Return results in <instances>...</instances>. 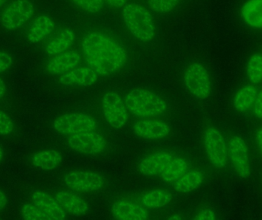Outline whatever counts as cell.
I'll return each instance as SVG.
<instances>
[{
    "mask_svg": "<svg viewBox=\"0 0 262 220\" xmlns=\"http://www.w3.org/2000/svg\"><path fill=\"white\" fill-rule=\"evenodd\" d=\"M81 49L88 66L101 76L119 71L128 59L125 47L101 32L86 34L81 41Z\"/></svg>",
    "mask_w": 262,
    "mask_h": 220,
    "instance_id": "cell-1",
    "label": "cell"
},
{
    "mask_svg": "<svg viewBox=\"0 0 262 220\" xmlns=\"http://www.w3.org/2000/svg\"><path fill=\"white\" fill-rule=\"evenodd\" d=\"M122 20L129 32L139 41L148 42L155 37L154 18L144 6L137 3H127L123 7Z\"/></svg>",
    "mask_w": 262,
    "mask_h": 220,
    "instance_id": "cell-2",
    "label": "cell"
},
{
    "mask_svg": "<svg viewBox=\"0 0 262 220\" xmlns=\"http://www.w3.org/2000/svg\"><path fill=\"white\" fill-rule=\"evenodd\" d=\"M124 103L131 113L140 118L161 115L167 108L166 103L161 96L143 89L129 92L124 98Z\"/></svg>",
    "mask_w": 262,
    "mask_h": 220,
    "instance_id": "cell-3",
    "label": "cell"
},
{
    "mask_svg": "<svg viewBox=\"0 0 262 220\" xmlns=\"http://www.w3.org/2000/svg\"><path fill=\"white\" fill-rule=\"evenodd\" d=\"M183 81L188 91L196 99L206 100L210 96V77L206 67L200 63H192L188 66Z\"/></svg>",
    "mask_w": 262,
    "mask_h": 220,
    "instance_id": "cell-4",
    "label": "cell"
},
{
    "mask_svg": "<svg viewBox=\"0 0 262 220\" xmlns=\"http://www.w3.org/2000/svg\"><path fill=\"white\" fill-rule=\"evenodd\" d=\"M35 6L31 0H13L2 12L0 22L6 30L19 29L32 18Z\"/></svg>",
    "mask_w": 262,
    "mask_h": 220,
    "instance_id": "cell-5",
    "label": "cell"
},
{
    "mask_svg": "<svg viewBox=\"0 0 262 220\" xmlns=\"http://www.w3.org/2000/svg\"><path fill=\"white\" fill-rule=\"evenodd\" d=\"M97 126L98 124L95 118L81 112L64 114L58 117L53 123L55 130L67 136L95 131Z\"/></svg>",
    "mask_w": 262,
    "mask_h": 220,
    "instance_id": "cell-6",
    "label": "cell"
},
{
    "mask_svg": "<svg viewBox=\"0 0 262 220\" xmlns=\"http://www.w3.org/2000/svg\"><path fill=\"white\" fill-rule=\"evenodd\" d=\"M101 107L104 118L111 127L119 129L126 126L129 119L128 109L118 93H105L101 101Z\"/></svg>",
    "mask_w": 262,
    "mask_h": 220,
    "instance_id": "cell-7",
    "label": "cell"
},
{
    "mask_svg": "<svg viewBox=\"0 0 262 220\" xmlns=\"http://www.w3.org/2000/svg\"><path fill=\"white\" fill-rule=\"evenodd\" d=\"M204 148L209 162L218 169L226 167L229 160L226 141L221 132L215 128L205 131Z\"/></svg>",
    "mask_w": 262,
    "mask_h": 220,
    "instance_id": "cell-8",
    "label": "cell"
},
{
    "mask_svg": "<svg viewBox=\"0 0 262 220\" xmlns=\"http://www.w3.org/2000/svg\"><path fill=\"white\" fill-rule=\"evenodd\" d=\"M68 144L72 150L86 155H98L106 148V140L95 131L69 135Z\"/></svg>",
    "mask_w": 262,
    "mask_h": 220,
    "instance_id": "cell-9",
    "label": "cell"
},
{
    "mask_svg": "<svg viewBox=\"0 0 262 220\" xmlns=\"http://www.w3.org/2000/svg\"><path fill=\"white\" fill-rule=\"evenodd\" d=\"M64 181L68 188L81 193L98 191L104 184L102 175L87 170L69 172Z\"/></svg>",
    "mask_w": 262,
    "mask_h": 220,
    "instance_id": "cell-10",
    "label": "cell"
},
{
    "mask_svg": "<svg viewBox=\"0 0 262 220\" xmlns=\"http://www.w3.org/2000/svg\"><path fill=\"white\" fill-rule=\"evenodd\" d=\"M228 156L235 173L241 178L250 176L249 149L245 140L238 135L232 137L228 146Z\"/></svg>",
    "mask_w": 262,
    "mask_h": 220,
    "instance_id": "cell-11",
    "label": "cell"
},
{
    "mask_svg": "<svg viewBox=\"0 0 262 220\" xmlns=\"http://www.w3.org/2000/svg\"><path fill=\"white\" fill-rule=\"evenodd\" d=\"M134 131L137 136L148 140H160L170 133L171 128L167 123L160 119H143L134 124Z\"/></svg>",
    "mask_w": 262,
    "mask_h": 220,
    "instance_id": "cell-12",
    "label": "cell"
},
{
    "mask_svg": "<svg viewBox=\"0 0 262 220\" xmlns=\"http://www.w3.org/2000/svg\"><path fill=\"white\" fill-rule=\"evenodd\" d=\"M98 75L91 67H75L59 77L58 82L61 85L73 87H90L98 81Z\"/></svg>",
    "mask_w": 262,
    "mask_h": 220,
    "instance_id": "cell-13",
    "label": "cell"
},
{
    "mask_svg": "<svg viewBox=\"0 0 262 220\" xmlns=\"http://www.w3.org/2000/svg\"><path fill=\"white\" fill-rule=\"evenodd\" d=\"M115 219L119 220H143L149 217V213L144 206L127 200L116 201L111 208Z\"/></svg>",
    "mask_w": 262,
    "mask_h": 220,
    "instance_id": "cell-14",
    "label": "cell"
},
{
    "mask_svg": "<svg viewBox=\"0 0 262 220\" xmlns=\"http://www.w3.org/2000/svg\"><path fill=\"white\" fill-rule=\"evenodd\" d=\"M81 58V55L76 51H67L48 60L46 69L51 75H62L76 67Z\"/></svg>",
    "mask_w": 262,
    "mask_h": 220,
    "instance_id": "cell-15",
    "label": "cell"
},
{
    "mask_svg": "<svg viewBox=\"0 0 262 220\" xmlns=\"http://www.w3.org/2000/svg\"><path fill=\"white\" fill-rule=\"evenodd\" d=\"M34 204L41 209L51 219H64L67 216V212L62 208L61 204L55 197L42 191H35L32 194Z\"/></svg>",
    "mask_w": 262,
    "mask_h": 220,
    "instance_id": "cell-16",
    "label": "cell"
},
{
    "mask_svg": "<svg viewBox=\"0 0 262 220\" xmlns=\"http://www.w3.org/2000/svg\"><path fill=\"white\" fill-rule=\"evenodd\" d=\"M55 23L47 15H38L34 19L28 30L26 38L30 44L41 42L50 36L55 30Z\"/></svg>",
    "mask_w": 262,
    "mask_h": 220,
    "instance_id": "cell-17",
    "label": "cell"
},
{
    "mask_svg": "<svg viewBox=\"0 0 262 220\" xmlns=\"http://www.w3.org/2000/svg\"><path fill=\"white\" fill-rule=\"evenodd\" d=\"M55 198L62 208L72 216H84L90 211L89 204L82 198L72 192L61 190L55 194Z\"/></svg>",
    "mask_w": 262,
    "mask_h": 220,
    "instance_id": "cell-18",
    "label": "cell"
},
{
    "mask_svg": "<svg viewBox=\"0 0 262 220\" xmlns=\"http://www.w3.org/2000/svg\"><path fill=\"white\" fill-rule=\"evenodd\" d=\"M174 156L166 152H157L143 158L139 163L138 168L144 176H154L163 170Z\"/></svg>",
    "mask_w": 262,
    "mask_h": 220,
    "instance_id": "cell-19",
    "label": "cell"
},
{
    "mask_svg": "<svg viewBox=\"0 0 262 220\" xmlns=\"http://www.w3.org/2000/svg\"><path fill=\"white\" fill-rule=\"evenodd\" d=\"M75 40V33L71 28H66L60 31L46 45V53L51 56L59 55L67 52L73 45Z\"/></svg>",
    "mask_w": 262,
    "mask_h": 220,
    "instance_id": "cell-20",
    "label": "cell"
},
{
    "mask_svg": "<svg viewBox=\"0 0 262 220\" xmlns=\"http://www.w3.org/2000/svg\"><path fill=\"white\" fill-rule=\"evenodd\" d=\"M242 18L247 26L262 29V0H248L241 9Z\"/></svg>",
    "mask_w": 262,
    "mask_h": 220,
    "instance_id": "cell-21",
    "label": "cell"
},
{
    "mask_svg": "<svg viewBox=\"0 0 262 220\" xmlns=\"http://www.w3.org/2000/svg\"><path fill=\"white\" fill-rule=\"evenodd\" d=\"M189 168V163L184 158L174 156L160 172L163 182L172 184L183 176Z\"/></svg>",
    "mask_w": 262,
    "mask_h": 220,
    "instance_id": "cell-22",
    "label": "cell"
},
{
    "mask_svg": "<svg viewBox=\"0 0 262 220\" xmlns=\"http://www.w3.org/2000/svg\"><path fill=\"white\" fill-rule=\"evenodd\" d=\"M62 161V155L56 150H43L35 152L32 157L35 167L42 170H50L57 168Z\"/></svg>",
    "mask_w": 262,
    "mask_h": 220,
    "instance_id": "cell-23",
    "label": "cell"
},
{
    "mask_svg": "<svg viewBox=\"0 0 262 220\" xmlns=\"http://www.w3.org/2000/svg\"><path fill=\"white\" fill-rule=\"evenodd\" d=\"M204 181V175L200 170L186 172L173 183V188L180 193H190L198 189Z\"/></svg>",
    "mask_w": 262,
    "mask_h": 220,
    "instance_id": "cell-24",
    "label": "cell"
},
{
    "mask_svg": "<svg viewBox=\"0 0 262 220\" xmlns=\"http://www.w3.org/2000/svg\"><path fill=\"white\" fill-rule=\"evenodd\" d=\"M172 200V193L163 189L149 190L141 197L142 204L149 209H160L166 207Z\"/></svg>",
    "mask_w": 262,
    "mask_h": 220,
    "instance_id": "cell-25",
    "label": "cell"
},
{
    "mask_svg": "<svg viewBox=\"0 0 262 220\" xmlns=\"http://www.w3.org/2000/svg\"><path fill=\"white\" fill-rule=\"evenodd\" d=\"M258 91L254 86L246 85L237 91L234 98V107L239 112L249 110L254 105Z\"/></svg>",
    "mask_w": 262,
    "mask_h": 220,
    "instance_id": "cell-26",
    "label": "cell"
},
{
    "mask_svg": "<svg viewBox=\"0 0 262 220\" xmlns=\"http://www.w3.org/2000/svg\"><path fill=\"white\" fill-rule=\"evenodd\" d=\"M247 75L249 81L258 84L262 81V54L255 53L249 58L247 65Z\"/></svg>",
    "mask_w": 262,
    "mask_h": 220,
    "instance_id": "cell-27",
    "label": "cell"
},
{
    "mask_svg": "<svg viewBox=\"0 0 262 220\" xmlns=\"http://www.w3.org/2000/svg\"><path fill=\"white\" fill-rule=\"evenodd\" d=\"M180 0H147L151 10L160 14H166L173 10Z\"/></svg>",
    "mask_w": 262,
    "mask_h": 220,
    "instance_id": "cell-28",
    "label": "cell"
},
{
    "mask_svg": "<svg viewBox=\"0 0 262 220\" xmlns=\"http://www.w3.org/2000/svg\"><path fill=\"white\" fill-rule=\"evenodd\" d=\"M21 214L23 219L26 220H50L41 209L36 205L30 204H24L21 208Z\"/></svg>",
    "mask_w": 262,
    "mask_h": 220,
    "instance_id": "cell-29",
    "label": "cell"
},
{
    "mask_svg": "<svg viewBox=\"0 0 262 220\" xmlns=\"http://www.w3.org/2000/svg\"><path fill=\"white\" fill-rule=\"evenodd\" d=\"M72 3L88 13H98L102 10L104 0H72Z\"/></svg>",
    "mask_w": 262,
    "mask_h": 220,
    "instance_id": "cell-30",
    "label": "cell"
},
{
    "mask_svg": "<svg viewBox=\"0 0 262 220\" xmlns=\"http://www.w3.org/2000/svg\"><path fill=\"white\" fill-rule=\"evenodd\" d=\"M13 129V121L10 117L3 110H0V135H9L12 133Z\"/></svg>",
    "mask_w": 262,
    "mask_h": 220,
    "instance_id": "cell-31",
    "label": "cell"
},
{
    "mask_svg": "<svg viewBox=\"0 0 262 220\" xmlns=\"http://www.w3.org/2000/svg\"><path fill=\"white\" fill-rule=\"evenodd\" d=\"M13 64V58L9 54L0 52V74L7 71Z\"/></svg>",
    "mask_w": 262,
    "mask_h": 220,
    "instance_id": "cell-32",
    "label": "cell"
},
{
    "mask_svg": "<svg viewBox=\"0 0 262 220\" xmlns=\"http://www.w3.org/2000/svg\"><path fill=\"white\" fill-rule=\"evenodd\" d=\"M216 219V213L212 209L206 208L199 211L194 216L195 220H214Z\"/></svg>",
    "mask_w": 262,
    "mask_h": 220,
    "instance_id": "cell-33",
    "label": "cell"
},
{
    "mask_svg": "<svg viewBox=\"0 0 262 220\" xmlns=\"http://www.w3.org/2000/svg\"><path fill=\"white\" fill-rule=\"evenodd\" d=\"M254 113L258 118H262V90L258 92L254 103Z\"/></svg>",
    "mask_w": 262,
    "mask_h": 220,
    "instance_id": "cell-34",
    "label": "cell"
},
{
    "mask_svg": "<svg viewBox=\"0 0 262 220\" xmlns=\"http://www.w3.org/2000/svg\"><path fill=\"white\" fill-rule=\"evenodd\" d=\"M109 6L114 8L124 7L127 3V0H104Z\"/></svg>",
    "mask_w": 262,
    "mask_h": 220,
    "instance_id": "cell-35",
    "label": "cell"
},
{
    "mask_svg": "<svg viewBox=\"0 0 262 220\" xmlns=\"http://www.w3.org/2000/svg\"><path fill=\"white\" fill-rule=\"evenodd\" d=\"M8 199L6 195L0 190V211L4 210L7 207Z\"/></svg>",
    "mask_w": 262,
    "mask_h": 220,
    "instance_id": "cell-36",
    "label": "cell"
},
{
    "mask_svg": "<svg viewBox=\"0 0 262 220\" xmlns=\"http://www.w3.org/2000/svg\"><path fill=\"white\" fill-rule=\"evenodd\" d=\"M256 142L262 155V128H260L256 132Z\"/></svg>",
    "mask_w": 262,
    "mask_h": 220,
    "instance_id": "cell-37",
    "label": "cell"
},
{
    "mask_svg": "<svg viewBox=\"0 0 262 220\" xmlns=\"http://www.w3.org/2000/svg\"><path fill=\"white\" fill-rule=\"evenodd\" d=\"M6 86L4 81L0 78V99L6 95Z\"/></svg>",
    "mask_w": 262,
    "mask_h": 220,
    "instance_id": "cell-38",
    "label": "cell"
},
{
    "mask_svg": "<svg viewBox=\"0 0 262 220\" xmlns=\"http://www.w3.org/2000/svg\"><path fill=\"white\" fill-rule=\"evenodd\" d=\"M3 157H4V152H3V149L0 146V163L3 161Z\"/></svg>",
    "mask_w": 262,
    "mask_h": 220,
    "instance_id": "cell-39",
    "label": "cell"
},
{
    "mask_svg": "<svg viewBox=\"0 0 262 220\" xmlns=\"http://www.w3.org/2000/svg\"><path fill=\"white\" fill-rule=\"evenodd\" d=\"M169 219H182V218L180 217V216H172V217H169Z\"/></svg>",
    "mask_w": 262,
    "mask_h": 220,
    "instance_id": "cell-40",
    "label": "cell"
},
{
    "mask_svg": "<svg viewBox=\"0 0 262 220\" xmlns=\"http://www.w3.org/2000/svg\"><path fill=\"white\" fill-rule=\"evenodd\" d=\"M6 1H7V0H0V8L6 3Z\"/></svg>",
    "mask_w": 262,
    "mask_h": 220,
    "instance_id": "cell-41",
    "label": "cell"
}]
</instances>
